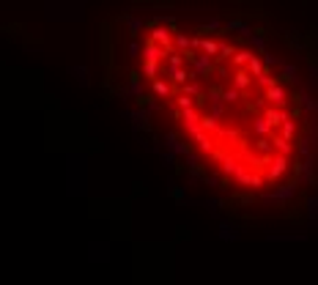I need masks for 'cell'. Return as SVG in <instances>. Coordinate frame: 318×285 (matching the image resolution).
Returning a JSON list of instances; mask_svg holds the SVG:
<instances>
[{
    "instance_id": "obj_1",
    "label": "cell",
    "mask_w": 318,
    "mask_h": 285,
    "mask_svg": "<svg viewBox=\"0 0 318 285\" xmlns=\"http://www.w3.org/2000/svg\"><path fill=\"white\" fill-rule=\"evenodd\" d=\"M285 173H288V156L277 154L274 159H272V165L266 168V181H280Z\"/></svg>"
},
{
    "instance_id": "obj_2",
    "label": "cell",
    "mask_w": 318,
    "mask_h": 285,
    "mask_svg": "<svg viewBox=\"0 0 318 285\" xmlns=\"http://www.w3.org/2000/svg\"><path fill=\"white\" fill-rule=\"evenodd\" d=\"M280 134L285 140H291L293 142V137H296V121H293V118H288V121H285L283 126H280Z\"/></svg>"
}]
</instances>
